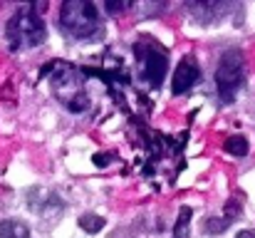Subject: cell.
<instances>
[{
	"label": "cell",
	"instance_id": "8992f818",
	"mask_svg": "<svg viewBox=\"0 0 255 238\" xmlns=\"http://www.w3.org/2000/svg\"><path fill=\"white\" fill-rule=\"evenodd\" d=\"M0 238H30V229L22 221H0Z\"/></svg>",
	"mask_w": 255,
	"mask_h": 238
},
{
	"label": "cell",
	"instance_id": "7a4b0ae2",
	"mask_svg": "<svg viewBox=\"0 0 255 238\" xmlns=\"http://www.w3.org/2000/svg\"><path fill=\"white\" fill-rule=\"evenodd\" d=\"M7 37L12 42V47H35L45 40V22L40 15L30 12H17L10 22H7Z\"/></svg>",
	"mask_w": 255,
	"mask_h": 238
},
{
	"label": "cell",
	"instance_id": "4fadbf2b",
	"mask_svg": "<svg viewBox=\"0 0 255 238\" xmlns=\"http://www.w3.org/2000/svg\"><path fill=\"white\" fill-rule=\"evenodd\" d=\"M45 10H47V2H45V0H40V2L32 5V12H35V15H37V12H45Z\"/></svg>",
	"mask_w": 255,
	"mask_h": 238
},
{
	"label": "cell",
	"instance_id": "30bf717a",
	"mask_svg": "<svg viewBox=\"0 0 255 238\" xmlns=\"http://www.w3.org/2000/svg\"><path fill=\"white\" fill-rule=\"evenodd\" d=\"M104 7H107L109 12H119V10H124V2H114V0H107V2H104Z\"/></svg>",
	"mask_w": 255,
	"mask_h": 238
},
{
	"label": "cell",
	"instance_id": "7c38bea8",
	"mask_svg": "<svg viewBox=\"0 0 255 238\" xmlns=\"http://www.w3.org/2000/svg\"><path fill=\"white\" fill-rule=\"evenodd\" d=\"M226 226H228V221H221V224H218V221H211V224H208V231H223Z\"/></svg>",
	"mask_w": 255,
	"mask_h": 238
},
{
	"label": "cell",
	"instance_id": "52a82bcc",
	"mask_svg": "<svg viewBox=\"0 0 255 238\" xmlns=\"http://www.w3.org/2000/svg\"><path fill=\"white\" fill-rule=\"evenodd\" d=\"M188 224H191V209L183 206L178 211V221L173 226V238H188Z\"/></svg>",
	"mask_w": 255,
	"mask_h": 238
},
{
	"label": "cell",
	"instance_id": "5bb4252c",
	"mask_svg": "<svg viewBox=\"0 0 255 238\" xmlns=\"http://www.w3.org/2000/svg\"><path fill=\"white\" fill-rule=\"evenodd\" d=\"M238 238H255V234H253V231H241V234H238Z\"/></svg>",
	"mask_w": 255,
	"mask_h": 238
},
{
	"label": "cell",
	"instance_id": "277c9868",
	"mask_svg": "<svg viewBox=\"0 0 255 238\" xmlns=\"http://www.w3.org/2000/svg\"><path fill=\"white\" fill-rule=\"evenodd\" d=\"M134 52H136V57H139L141 72H144V77L149 79V84H151V87H159L164 75H166V70H169V57H166V52H161L156 45H149V40L136 42V45H134Z\"/></svg>",
	"mask_w": 255,
	"mask_h": 238
},
{
	"label": "cell",
	"instance_id": "3957f363",
	"mask_svg": "<svg viewBox=\"0 0 255 238\" xmlns=\"http://www.w3.org/2000/svg\"><path fill=\"white\" fill-rule=\"evenodd\" d=\"M216 84L223 102H233L238 87L243 84V55L238 50H228L216 70Z\"/></svg>",
	"mask_w": 255,
	"mask_h": 238
},
{
	"label": "cell",
	"instance_id": "5b68a950",
	"mask_svg": "<svg viewBox=\"0 0 255 238\" xmlns=\"http://www.w3.org/2000/svg\"><path fill=\"white\" fill-rule=\"evenodd\" d=\"M198 79H201L198 62H196L193 57H186V60H181V65H178V67H176V72H173L171 89H173V94H183V92H186V89H191Z\"/></svg>",
	"mask_w": 255,
	"mask_h": 238
},
{
	"label": "cell",
	"instance_id": "6da1fadb",
	"mask_svg": "<svg viewBox=\"0 0 255 238\" xmlns=\"http://www.w3.org/2000/svg\"><path fill=\"white\" fill-rule=\"evenodd\" d=\"M60 25L75 35V37H89L99 30V15L94 2L89 0H67L60 10Z\"/></svg>",
	"mask_w": 255,
	"mask_h": 238
},
{
	"label": "cell",
	"instance_id": "9c48e42d",
	"mask_svg": "<svg viewBox=\"0 0 255 238\" xmlns=\"http://www.w3.org/2000/svg\"><path fill=\"white\" fill-rule=\"evenodd\" d=\"M80 226L85 229L87 234H97V231H102L104 229V219L102 216H97V214H87L80 219Z\"/></svg>",
	"mask_w": 255,
	"mask_h": 238
},
{
	"label": "cell",
	"instance_id": "8fae6325",
	"mask_svg": "<svg viewBox=\"0 0 255 238\" xmlns=\"http://www.w3.org/2000/svg\"><path fill=\"white\" fill-rule=\"evenodd\" d=\"M109 164V154H94V166H107Z\"/></svg>",
	"mask_w": 255,
	"mask_h": 238
},
{
	"label": "cell",
	"instance_id": "ba28073f",
	"mask_svg": "<svg viewBox=\"0 0 255 238\" xmlns=\"http://www.w3.org/2000/svg\"><path fill=\"white\" fill-rule=\"evenodd\" d=\"M226 152L233 154V157H246L248 154V142L243 137H231V139H226Z\"/></svg>",
	"mask_w": 255,
	"mask_h": 238
}]
</instances>
